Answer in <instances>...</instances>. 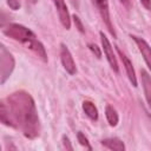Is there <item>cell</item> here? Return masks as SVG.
Listing matches in <instances>:
<instances>
[{
	"instance_id": "22",
	"label": "cell",
	"mask_w": 151,
	"mask_h": 151,
	"mask_svg": "<svg viewBox=\"0 0 151 151\" xmlns=\"http://www.w3.org/2000/svg\"><path fill=\"white\" fill-rule=\"evenodd\" d=\"M125 6H130V0H120Z\"/></svg>"
},
{
	"instance_id": "7",
	"label": "cell",
	"mask_w": 151,
	"mask_h": 151,
	"mask_svg": "<svg viewBox=\"0 0 151 151\" xmlns=\"http://www.w3.org/2000/svg\"><path fill=\"white\" fill-rule=\"evenodd\" d=\"M52 2H53L54 7L58 12V17H59V20H60L61 25L66 29H70L71 28V15L68 13L65 0H52Z\"/></svg>"
},
{
	"instance_id": "19",
	"label": "cell",
	"mask_w": 151,
	"mask_h": 151,
	"mask_svg": "<svg viewBox=\"0 0 151 151\" xmlns=\"http://www.w3.org/2000/svg\"><path fill=\"white\" fill-rule=\"evenodd\" d=\"M61 140H63V144H64V146H65L67 150H73V146L70 144V139H68V137H67V136H63Z\"/></svg>"
},
{
	"instance_id": "9",
	"label": "cell",
	"mask_w": 151,
	"mask_h": 151,
	"mask_svg": "<svg viewBox=\"0 0 151 151\" xmlns=\"http://www.w3.org/2000/svg\"><path fill=\"white\" fill-rule=\"evenodd\" d=\"M117 50V52H118V55L120 57V59H122V61H123V66L125 67V71H126V74H127V77H129V80H130V83L134 86V87H137V77H136V73H134V68H133V65H132V63H131V60L117 47L116 48Z\"/></svg>"
},
{
	"instance_id": "8",
	"label": "cell",
	"mask_w": 151,
	"mask_h": 151,
	"mask_svg": "<svg viewBox=\"0 0 151 151\" xmlns=\"http://www.w3.org/2000/svg\"><path fill=\"white\" fill-rule=\"evenodd\" d=\"M131 38L136 42L139 52L142 53V55L144 58V61L146 63V66L149 67V70L151 72V47H150V45L143 38H139V37H136V35H131Z\"/></svg>"
},
{
	"instance_id": "15",
	"label": "cell",
	"mask_w": 151,
	"mask_h": 151,
	"mask_svg": "<svg viewBox=\"0 0 151 151\" xmlns=\"http://www.w3.org/2000/svg\"><path fill=\"white\" fill-rule=\"evenodd\" d=\"M77 138H78V142H79V144H80V145L85 146L87 150H92V146L90 145L87 137H85V134H84L83 132H80V131H79V132L77 133Z\"/></svg>"
},
{
	"instance_id": "10",
	"label": "cell",
	"mask_w": 151,
	"mask_h": 151,
	"mask_svg": "<svg viewBox=\"0 0 151 151\" xmlns=\"http://www.w3.org/2000/svg\"><path fill=\"white\" fill-rule=\"evenodd\" d=\"M140 81L143 86V91L145 94V99L147 101V105L151 110V77L145 70H140Z\"/></svg>"
},
{
	"instance_id": "4",
	"label": "cell",
	"mask_w": 151,
	"mask_h": 151,
	"mask_svg": "<svg viewBox=\"0 0 151 151\" xmlns=\"http://www.w3.org/2000/svg\"><path fill=\"white\" fill-rule=\"evenodd\" d=\"M92 4L94 5V7L98 9L104 24L106 25L109 32L113 35V38H116V32L113 28V25L111 22V18H110V8H109V1L107 0H91Z\"/></svg>"
},
{
	"instance_id": "17",
	"label": "cell",
	"mask_w": 151,
	"mask_h": 151,
	"mask_svg": "<svg viewBox=\"0 0 151 151\" xmlns=\"http://www.w3.org/2000/svg\"><path fill=\"white\" fill-rule=\"evenodd\" d=\"M72 19H73V21H74V25H76V27L79 29V32L84 33V32H85V29H84V26H83V24H81L80 19H79L77 15H73V17H72Z\"/></svg>"
},
{
	"instance_id": "2",
	"label": "cell",
	"mask_w": 151,
	"mask_h": 151,
	"mask_svg": "<svg viewBox=\"0 0 151 151\" xmlns=\"http://www.w3.org/2000/svg\"><path fill=\"white\" fill-rule=\"evenodd\" d=\"M2 33L7 35L8 38L19 41L25 47L33 51L42 61H47V53L44 47V45L39 41V39L35 37V34L27 27L20 24L9 22L6 26L2 27Z\"/></svg>"
},
{
	"instance_id": "5",
	"label": "cell",
	"mask_w": 151,
	"mask_h": 151,
	"mask_svg": "<svg viewBox=\"0 0 151 151\" xmlns=\"http://www.w3.org/2000/svg\"><path fill=\"white\" fill-rule=\"evenodd\" d=\"M60 60H61V64L65 68V71L73 76L77 73V66H76V63L73 60V57L68 50V47L65 45V44H60Z\"/></svg>"
},
{
	"instance_id": "3",
	"label": "cell",
	"mask_w": 151,
	"mask_h": 151,
	"mask_svg": "<svg viewBox=\"0 0 151 151\" xmlns=\"http://www.w3.org/2000/svg\"><path fill=\"white\" fill-rule=\"evenodd\" d=\"M14 58L9 51L1 44L0 46V84H5V81L9 78L14 70Z\"/></svg>"
},
{
	"instance_id": "20",
	"label": "cell",
	"mask_w": 151,
	"mask_h": 151,
	"mask_svg": "<svg viewBox=\"0 0 151 151\" xmlns=\"http://www.w3.org/2000/svg\"><path fill=\"white\" fill-rule=\"evenodd\" d=\"M140 2L143 4V6L147 9H151V0H140Z\"/></svg>"
},
{
	"instance_id": "6",
	"label": "cell",
	"mask_w": 151,
	"mask_h": 151,
	"mask_svg": "<svg viewBox=\"0 0 151 151\" xmlns=\"http://www.w3.org/2000/svg\"><path fill=\"white\" fill-rule=\"evenodd\" d=\"M100 35V41H101V46H103V51H104V54L111 66V68L114 71V72H118V63H117V58L114 55V52H113V47L111 46L109 39L106 38V35L100 32L99 33Z\"/></svg>"
},
{
	"instance_id": "11",
	"label": "cell",
	"mask_w": 151,
	"mask_h": 151,
	"mask_svg": "<svg viewBox=\"0 0 151 151\" xmlns=\"http://www.w3.org/2000/svg\"><path fill=\"white\" fill-rule=\"evenodd\" d=\"M101 145L110 150H114V151H124L125 150L124 143L118 138H105L101 140Z\"/></svg>"
},
{
	"instance_id": "23",
	"label": "cell",
	"mask_w": 151,
	"mask_h": 151,
	"mask_svg": "<svg viewBox=\"0 0 151 151\" xmlns=\"http://www.w3.org/2000/svg\"><path fill=\"white\" fill-rule=\"evenodd\" d=\"M28 1H29L31 4H35V2H37V0H28Z\"/></svg>"
},
{
	"instance_id": "1",
	"label": "cell",
	"mask_w": 151,
	"mask_h": 151,
	"mask_svg": "<svg viewBox=\"0 0 151 151\" xmlns=\"http://www.w3.org/2000/svg\"><path fill=\"white\" fill-rule=\"evenodd\" d=\"M7 109L12 127L19 129L26 138L34 139L40 133V122L33 98L26 91H17L7 97Z\"/></svg>"
},
{
	"instance_id": "16",
	"label": "cell",
	"mask_w": 151,
	"mask_h": 151,
	"mask_svg": "<svg viewBox=\"0 0 151 151\" xmlns=\"http://www.w3.org/2000/svg\"><path fill=\"white\" fill-rule=\"evenodd\" d=\"M6 1H7V5L9 6V8L13 11L19 9L21 6V0H6Z\"/></svg>"
},
{
	"instance_id": "14",
	"label": "cell",
	"mask_w": 151,
	"mask_h": 151,
	"mask_svg": "<svg viewBox=\"0 0 151 151\" xmlns=\"http://www.w3.org/2000/svg\"><path fill=\"white\" fill-rule=\"evenodd\" d=\"M0 120L4 125L6 126H12V123H11V117H9V112H8V109L6 106V103L2 100L0 103Z\"/></svg>"
},
{
	"instance_id": "12",
	"label": "cell",
	"mask_w": 151,
	"mask_h": 151,
	"mask_svg": "<svg viewBox=\"0 0 151 151\" xmlns=\"http://www.w3.org/2000/svg\"><path fill=\"white\" fill-rule=\"evenodd\" d=\"M83 110H84L85 114H86L90 119H92V120H97V119H98V110H97L96 105H94L92 101L85 100V101L83 103Z\"/></svg>"
},
{
	"instance_id": "21",
	"label": "cell",
	"mask_w": 151,
	"mask_h": 151,
	"mask_svg": "<svg viewBox=\"0 0 151 151\" xmlns=\"http://www.w3.org/2000/svg\"><path fill=\"white\" fill-rule=\"evenodd\" d=\"M70 1H71V4L73 5V7H74L76 9L79 8V0H70Z\"/></svg>"
},
{
	"instance_id": "18",
	"label": "cell",
	"mask_w": 151,
	"mask_h": 151,
	"mask_svg": "<svg viewBox=\"0 0 151 151\" xmlns=\"http://www.w3.org/2000/svg\"><path fill=\"white\" fill-rule=\"evenodd\" d=\"M87 46H88V48L92 51V53H94V54H96V57H97V58H100V57H101V52H100L99 47H98L96 44H88Z\"/></svg>"
},
{
	"instance_id": "13",
	"label": "cell",
	"mask_w": 151,
	"mask_h": 151,
	"mask_svg": "<svg viewBox=\"0 0 151 151\" xmlns=\"http://www.w3.org/2000/svg\"><path fill=\"white\" fill-rule=\"evenodd\" d=\"M105 116H106V119L109 122V124L111 126H116L118 124V120H119V117H118V113L116 111V109L111 105H107L106 109H105Z\"/></svg>"
}]
</instances>
